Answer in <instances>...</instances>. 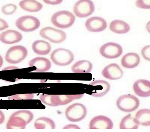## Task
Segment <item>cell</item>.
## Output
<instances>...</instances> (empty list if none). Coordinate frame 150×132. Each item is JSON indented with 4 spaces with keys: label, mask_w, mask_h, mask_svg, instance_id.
<instances>
[{
    "label": "cell",
    "mask_w": 150,
    "mask_h": 132,
    "mask_svg": "<svg viewBox=\"0 0 150 132\" xmlns=\"http://www.w3.org/2000/svg\"><path fill=\"white\" fill-rule=\"evenodd\" d=\"M76 20L75 16L70 11L61 10L55 13L51 17L52 24L59 28H70L74 24Z\"/></svg>",
    "instance_id": "obj_1"
},
{
    "label": "cell",
    "mask_w": 150,
    "mask_h": 132,
    "mask_svg": "<svg viewBox=\"0 0 150 132\" xmlns=\"http://www.w3.org/2000/svg\"><path fill=\"white\" fill-rule=\"evenodd\" d=\"M140 102L137 97L130 94L120 96L116 101L117 108L124 112H132L139 108Z\"/></svg>",
    "instance_id": "obj_2"
},
{
    "label": "cell",
    "mask_w": 150,
    "mask_h": 132,
    "mask_svg": "<svg viewBox=\"0 0 150 132\" xmlns=\"http://www.w3.org/2000/svg\"><path fill=\"white\" fill-rule=\"evenodd\" d=\"M51 58L53 63L56 65L67 66L74 60V56L69 50L60 48L53 51L51 55Z\"/></svg>",
    "instance_id": "obj_3"
},
{
    "label": "cell",
    "mask_w": 150,
    "mask_h": 132,
    "mask_svg": "<svg viewBox=\"0 0 150 132\" xmlns=\"http://www.w3.org/2000/svg\"><path fill=\"white\" fill-rule=\"evenodd\" d=\"M16 25L22 32H33L40 28V21L36 17L27 15L22 16L17 19Z\"/></svg>",
    "instance_id": "obj_4"
},
{
    "label": "cell",
    "mask_w": 150,
    "mask_h": 132,
    "mask_svg": "<svg viewBox=\"0 0 150 132\" xmlns=\"http://www.w3.org/2000/svg\"><path fill=\"white\" fill-rule=\"evenodd\" d=\"M28 53V50L24 46L16 45L8 50L5 57L9 64H18L25 59Z\"/></svg>",
    "instance_id": "obj_5"
},
{
    "label": "cell",
    "mask_w": 150,
    "mask_h": 132,
    "mask_svg": "<svg viewBox=\"0 0 150 132\" xmlns=\"http://www.w3.org/2000/svg\"><path fill=\"white\" fill-rule=\"evenodd\" d=\"M40 35L44 39H47L50 42L55 44H59L64 42L67 37L65 32L50 26L42 28L40 31Z\"/></svg>",
    "instance_id": "obj_6"
},
{
    "label": "cell",
    "mask_w": 150,
    "mask_h": 132,
    "mask_svg": "<svg viewBox=\"0 0 150 132\" xmlns=\"http://www.w3.org/2000/svg\"><path fill=\"white\" fill-rule=\"evenodd\" d=\"M87 109L82 104H74L67 108L65 111V116L68 120L71 122H76L82 121L87 115Z\"/></svg>",
    "instance_id": "obj_7"
},
{
    "label": "cell",
    "mask_w": 150,
    "mask_h": 132,
    "mask_svg": "<svg viewBox=\"0 0 150 132\" xmlns=\"http://www.w3.org/2000/svg\"><path fill=\"white\" fill-rule=\"evenodd\" d=\"M95 10V4L91 0H79L73 8L75 16L80 18L89 16L94 12Z\"/></svg>",
    "instance_id": "obj_8"
},
{
    "label": "cell",
    "mask_w": 150,
    "mask_h": 132,
    "mask_svg": "<svg viewBox=\"0 0 150 132\" xmlns=\"http://www.w3.org/2000/svg\"><path fill=\"white\" fill-rule=\"evenodd\" d=\"M100 53L102 56L105 58L115 59L122 55L123 48L119 44L114 42H108L100 47Z\"/></svg>",
    "instance_id": "obj_9"
},
{
    "label": "cell",
    "mask_w": 150,
    "mask_h": 132,
    "mask_svg": "<svg viewBox=\"0 0 150 132\" xmlns=\"http://www.w3.org/2000/svg\"><path fill=\"white\" fill-rule=\"evenodd\" d=\"M113 126L112 120L103 116L95 117L89 123V129L91 130H111L113 128Z\"/></svg>",
    "instance_id": "obj_10"
},
{
    "label": "cell",
    "mask_w": 150,
    "mask_h": 132,
    "mask_svg": "<svg viewBox=\"0 0 150 132\" xmlns=\"http://www.w3.org/2000/svg\"><path fill=\"white\" fill-rule=\"evenodd\" d=\"M85 26L89 32L99 33L106 29L107 23L106 20L101 17H92L86 21Z\"/></svg>",
    "instance_id": "obj_11"
},
{
    "label": "cell",
    "mask_w": 150,
    "mask_h": 132,
    "mask_svg": "<svg viewBox=\"0 0 150 132\" xmlns=\"http://www.w3.org/2000/svg\"><path fill=\"white\" fill-rule=\"evenodd\" d=\"M102 75L105 78L115 80L120 79L123 76V72L117 64L113 63L108 65L103 69Z\"/></svg>",
    "instance_id": "obj_12"
},
{
    "label": "cell",
    "mask_w": 150,
    "mask_h": 132,
    "mask_svg": "<svg viewBox=\"0 0 150 132\" xmlns=\"http://www.w3.org/2000/svg\"><path fill=\"white\" fill-rule=\"evenodd\" d=\"M22 38V34L14 30H6L0 34V41L8 45L18 43Z\"/></svg>",
    "instance_id": "obj_13"
},
{
    "label": "cell",
    "mask_w": 150,
    "mask_h": 132,
    "mask_svg": "<svg viewBox=\"0 0 150 132\" xmlns=\"http://www.w3.org/2000/svg\"><path fill=\"white\" fill-rule=\"evenodd\" d=\"M134 92L137 96L141 97H150V81L145 79L136 81L133 86Z\"/></svg>",
    "instance_id": "obj_14"
},
{
    "label": "cell",
    "mask_w": 150,
    "mask_h": 132,
    "mask_svg": "<svg viewBox=\"0 0 150 132\" xmlns=\"http://www.w3.org/2000/svg\"><path fill=\"white\" fill-rule=\"evenodd\" d=\"M29 65L31 67H36L34 70L37 72H47L51 67V63L47 58L43 57H37L29 62Z\"/></svg>",
    "instance_id": "obj_15"
},
{
    "label": "cell",
    "mask_w": 150,
    "mask_h": 132,
    "mask_svg": "<svg viewBox=\"0 0 150 132\" xmlns=\"http://www.w3.org/2000/svg\"><path fill=\"white\" fill-rule=\"evenodd\" d=\"M140 60L139 55L136 53H129L123 57L121 63L125 68L133 69L139 65Z\"/></svg>",
    "instance_id": "obj_16"
},
{
    "label": "cell",
    "mask_w": 150,
    "mask_h": 132,
    "mask_svg": "<svg viewBox=\"0 0 150 132\" xmlns=\"http://www.w3.org/2000/svg\"><path fill=\"white\" fill-rule=\"evenodd\" d=\"M19 6L28 12L37 13L41 11L43 5L36 0H22L19 2Z\"/></svg>",
    "instance_id": "obj_17"
},
{
    "label": "cell",
    "mask_w": 150,
    "mask_h": 132,
    "mask_svg": "<svg viewBox=\"0 0 150 132\" xmlns=\"http://www.w3.org/2000/svg\"><path fill=\"white\" fill-rule=\"evenodd\" d=\"M28 123L21 117L13 114L7 124V128L9 130L25 129Z\"/></svg>",
    "instance_id": "obj_18"
},
{
    "label": "cell",
    "mask_w": 150,
    "mask_h": 132,
    "mask_svg": "<svg viewBox=\"0 0 150 132\" xmlns=\"http://www.w3.org/2000/svg\"><path fill=\"white\" fill-rule=\"evenodd\" d=\"M111 31L117 34H125L130 30L131 27L128 23L122 20H115L109 25Z\"/></svg>",
    "instance_id": "obj_19"
},
{
    "label": "cell",
    "mask_w": 150,
    "mask_h": 132,
    "mask_svg": "<svg viewBox=\"0 0 150 132\" xmlns=\"http://www.w3.org/2000/svg\"><path fill=\"white\" fill-rule=\"evenodd\" d=\"M32 49L38 55H47L51 50V45L45 41L38 40L33 43Z\"/></svg>",
    "instance_id": "obj_20"
},
{
    "label": "cell",
    "mask_w": 150,
    "mask_h": 132,
    "mask_svg": "<svg viewBox=\"0 0 150 132\" xmlns=\"http://www.w3.org/2000/svg\"><path fill=\"white\" fill-rule=\"evenodd\" d=\"M34 126L37 130H54L56 128L55 123L53 120L45 117L37 119Z\"/></svg>",
    "instance_id": "obj_21"
},
{
    "label": "cell",
    "mask_w": 150,
    "mask_h": 132,
    "mask_svg": "<svg viewBox=\"0 0 150 132\" xmlns=\"http://www.w3.org/2000/svg\"><path fill=\"white\" fill-rule=\"evenodd\" d=\"M139 125L135 119L132 118L131 114H129L122 119L120 124V129L123 130H136L139 128Z\"/></svg>",
    "instance_id": "obj_22"
},
{
    "label": "cell",
    "mask_w": 150,
    "mask_h": 132,
    "mask_svg": "<svg viewBox=\"0 0 150 132\" xmlns=\"http://www.w3.org/2000/svg\"><path fill=\"white\" fill-rule=\"evenodd\" d=\"M83 96L81 95H54V101L56 107L67 104L75 99H80Z\"/></svg>",
    "instance_id": "obj_23"
},
{
    "label": "cell",
    "mask_w": 150,
    "mask_h": 132,
    "mask_svg": "<svg viewBox=\"0 0 150 132\" xmlns=\"http://www.w3.org/2000/svg\"><path fill=\"white\" fill-rule=\"evenodd\" d=\"M93 68V65L86 60L79 61L72 66L71 70L74 73H89Z\"/></svg>",
    "instance_id": "obj_24"
},
{
    "label": "cell",
    "mask_w": 150,
    "mask_h": 132,
    "mask_svg": "<svg viewBox=\"0 0 150 132\" xmlns=\"http://www.w3.org/2000/svg\"><path fill=\"white\" fill-rule=\"evenodd\" d=\"M97 84L100 86V89L95 90L92 92L91 96L95 97H101L106 95L110 89V84L104 80H96L92 82L90 84Z\"/></svg>",
    "instance_id": "obj_25"
},
{
    "label": "cell",
    "mask_w": 150,
    "mask_h": 132,
    "mask_svg": "<svg viewBox=\"0 0 150 132\" xmlns=\"http://www.w3.org/2000/svg\"><path fill=\"white\" fill-rule=\"evenodd\" d=\"M135 119L139 125L150 126V109H140L136 114Z\"/></svg>",
    "instance_id": "obj_26"
},
{
    "label": "cell",
    "mask_w": 150,
    "mask_h": 132,
    "mask_svg": "<svg viewBox=\"0 0 150 132\" xmlns=\"http://www.w3.org/2000/svg\"><path fill=\"white\" fill-rule=\"evenodd\" d=\"M13 114L21 117V118L24 119L28 123V124L31 122L33 118V114L31 112V111L28 110H19Z\"/></svg>",
    "instance_id": "obj_27"
},
{
    "label": "cell",
    "mask_w": 150,
    "mask_h": 132,
    "mask_svg": "<svg viewBox=\"0 0 150 132\" xmlns=\"http://www.w3.org/2000/svg\"><path fill=\"white\" fill-rule=\"evenodd\" d=\"M17 9L16 5L13 4H8L4 5L1 8V12L6 16H11L16 13Z\"/></svg>",
    "instance_id": "obj_28"
},
{
    "label": "cell",
    "mask_w": 150,
    "mask_h": 132,
    "mask_svg": "<svg viewBox=\"0 0 150 132\" xmlns=\"http://www.w3.org/2000/svg\"><path fill=\"white\" fill-rule=\"evenodd\" d=\"M40 99L41 102L44 104L56 107L54 101V95H47L43 94L40 96Z\"/></svg>",
    "instance_id": "obj_29"
},
{
    "label": "cell",
    "mask_w": 150,
    "mask_h": 132,
    "mask_svg": "<svg viewBox=\"0 0 150 132\" xmlns=\"http://www.w3.org/2000/svg\"><path fill=\"white\" fill-rule=\"evenodd\" d=\"M34 97L33 94H18L11 96L8 98L9 100H26L32 99Z\"/></svg>",
    "instance_id": "obj_30"
},
{
    "label": "cell",
    "mask_w": 150,
    "mask_h": 132,
    "mask_svg": "<svg viewBox=\"0 0 150 132\" xmlns=\"http://www.w3.org/2000/svg\"><path fill=\"white\" fill-rule=\"evenodd\" d=\"M135 5L139 9H150V0H137Z\"/></svg>",
    "instance_id": "obj_31"
},
{
    "label": "cell",
    "mask_w": 150,
    "mask_h": 132,
    "mask_svg": "<svg viewBox=\"0 0 150 132\" xmlns=\"http://www.w3.org/2000/svg\"><path fill=\"white\" fill-rule=\"evenodd\" d=\"M141 53L144 59L150 61V45L144 46L141 50Z\"/></svg>",
    "instance_id": "obj_32"
},
{
    "label": "cell",
    "mask_w": 150,
    "mask_h": 132,
    "mask_svg": "<svg viewBox=\"0 0 150 132\" xmlns=\"http://www.w3.org/2000/svg\"><path fill=\"white\" fill-rule=\"evenodd\" d=\"M43 1L48 5H57L61 4L63 0H43Z\"/></svg>",
    "instance_id": "obj_33"
},
{
    "label": "cell",
    "mask_w": 150,
    "mask_h": 132,
    "mask_svg": "<svg viewBox=\"0 0 150 132\" xmlns=\"http://www.w3.org/2000/svg\"><path fill=\"white\" fill-rule=\"evenodd\" d=\"M9 26L5 20L0 18V31H3L6 29L8 28Z\"/></svg>",
    "instance_id": "obj_34"
},
{
    "label": "cell",
    "mask_w": 150,
    "mask_h": 132,
    "mask_svg": "<svg viewBox=\"0 0 150 132\" xmlns=\"http://www.w3.org/2000/svg\"><path fill=\"white\" fill-rule=\"evenodd\" d=\"M64 129H68V130H78V129H80V128L75 124H69L65 126L64 128H63Z\"/></svg>",
    "instance_id": "obj_35"
},
{
    "label": "cell",
    "mask_w": 150,
    "mask_h": 132,
    "mask_svg": "<svg viewBox=\"0 0 150 132\" xmlns=\"http://www.w3.org/2000/svg\"><path fill=\"white\" fill-rule=\"evenodd\" d=\"M5 120V115L1 110H0V125L4 123Z\"/></svg>",
    "instance_id": "obj_36"
},
{
    "label": "cell",
    "mask_w": 150,
    "mask_h": 132,
    "mask_svg": "<svg viewBox=\"0 0 150 132\" xmlns=\"http://www.w3.org/2000/svg\"><path fill=\"white\" fill-rule=\"evenodd\" d=\"M146 29L147 31H148V33L150 34V21L147 23L146 25Z\"/></svg>",
    "instance_id": "obj_37"
},
{
    "label": "cell",
    "mask_w": 150,
    "mask_h": 132,
    "mask_svg": "<svg viewBox=\"0 0 150 132\" xmlns=\"http://www.w3.org/2000/svg\"><path fill=\"white\" fill-rule=\"evenodd\" d=\"M4 64V60H3V58L1 55H0V68H1V66L3 65Z\"/></svg>",
    "instance_id": "obj_38"
}]
</instances>
